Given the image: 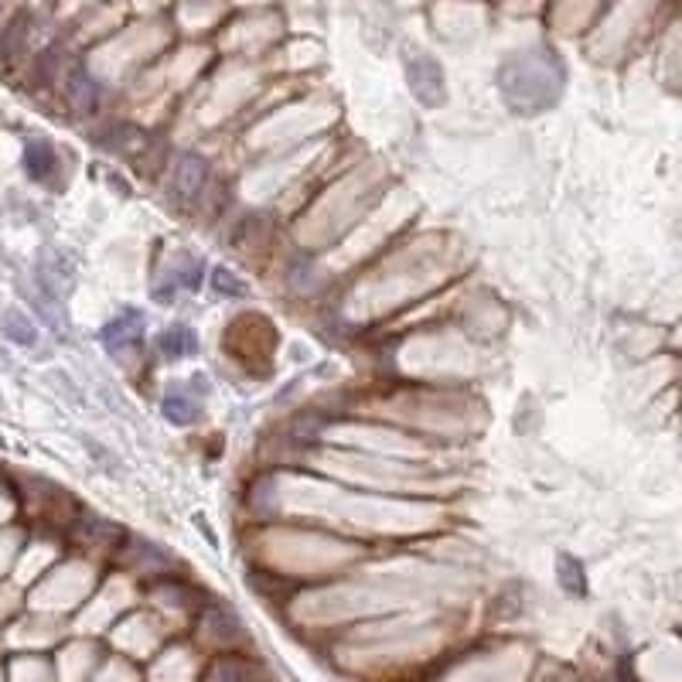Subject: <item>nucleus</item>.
I'll return each mask as SVG.
<instances>
[{"label":"nucleus","instance_id":"obj_1","mask_svg":"<svg viewBox=\"0 0 682 682\" xmlns=\"http://www.w3.org/2000/svg\"><path fill=\"white\" fill-rule=\"evenodd\" d=\"M205 181H209V161L202 154H185L174 168V185L171 195L178 198V205H195L205 191Z\"/></svg>","mask_w":682,"mask_h":682},{"label":"nucleus","instance_id":"obj_2","mask_svg":"<svg viewBox=\"0 0 682 682\" xmlns=\"http://www.w3.org/2000/svg\"><path fill=\"white\" fill-rule=\"evenodd\" d=\"M406 82H410L413 96L423 106H434L444 99V76H440V65L430 55H417L406 62Z\"/></svg>","mask_w":682,"mask_h":682},{"label":"nucleus","instance_id":"obj_3","mask_svg":"<svg viewBox=\"0 0 682 682\" xmlns=\"http://www.w3.org/2000/svg\"><path fill=\"white\" fill-rule=\"evenodd\" d=\"M140 335H144V314L140 311H123L103 328V345L110 352H123V348L137 345Z\"/></svg>","mask_w":682,"mask_h":682},{"label":"nucleus","instance_id":"obj_4","mask_svg":"<svg viewBox=\"0 0 682 682\" xmlns=\"http://www.w3.org/2000/svg\"><path fill=\"white\" fill-rule=\"evenodd\" d=\"M24 171L31 181H48L55 174V151L48 140H28L24 144Z\"/></svg>","mask_w":682,"mask_h":682},{"label":"nucleus","instance_id":"obj_5","mask_svg":"<svg viewBox=\"0 0 682 682\" xmlns=\"http://www.w3.org/2000/svg\"><path fill=\"white\" fill-rule=\"evenodd\" d=\"M198 348V338L195 331L185 328V324H174L161 335V352L168 355V359H185V355H195Z\"/></svg>","mask_w":682,"mask_h":682},{"label":"nucleus","instance_id":"obj_6","mask_svg":"<svg viewBox=\"0 0 682 682\" xmlns=\"http://www.w3.org/2000/svg\"><path fill=\"white\" fill-rule=\"evenodd\" d=\"M161 413L174 423V427H188L191 420L202 417V406H198L191 396L171 393V396H164V399H161Z\"/></svg>","mask_w":682,"mask_h":682},{"label":"nucleus","instance_id":"obj_7","mask_svg":"<svg viewBox=\"0 0 682 682\" xmlns=\"http://www.w3.org/2000/svg\"><path fill=\"white\" fill-rule=\"evenodd\" d=\"M0 331H4V338H7V341H14V345H24V348H31V345L38 341L35 324L24 318L21 311H7V314H4V321H0Z\"/></svg>","mask_w":682,"mask_h":682},{"label":"nucleus","instance_id":"obj_8","mask_svg":"<svg viewBox=\"0 0 682 682\" xmlns=\"http://www.w3.org/2000/svg\"><path fill=\"white\" fill-rule=\"evenodd\" d=\"M72 99H76L79 106H86V110H93L96 106V99H99V86L93 79H89V72H76L72 76Z\"/></svg>","mask_w":682,"mask_h":682},{"label":"nucleus","instance_id":"obj_9","mask_svg":"<svg viewBox=\"0 0 682 682\" xmlns=\"http://www.w3.org/2000/svg\"><path fill=\"white\" fill-rule=\"evenodd\" d=\"M560 580L567 590H577V594H584V573H580L577 563L570 560V556H560Z\"/></svg>","mask_w":682,"mask_h":682},{"label":"nucleus","instance_id":"obj_10","mask_svg":"<svg viewBox=\"0 0 682 682\" xmlns=\"http://www.w3.org/2000/svg\"><path fill=\"white\" fill-rule=\"evenodd\" d=\"M215 287H222V294H229V297H236L239 290H243V284H239L229 270H215Z\"/></svg>","mask_w":682,"mask_h":682}]
</instances>
